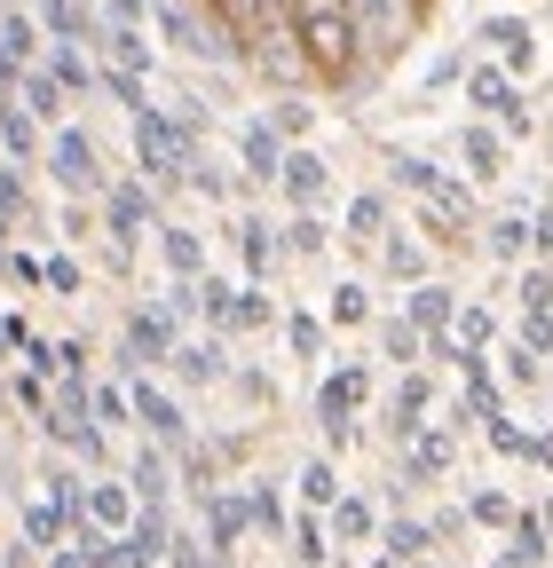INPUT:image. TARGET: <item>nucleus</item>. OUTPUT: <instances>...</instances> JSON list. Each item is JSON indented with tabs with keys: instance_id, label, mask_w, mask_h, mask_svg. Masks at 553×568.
<instances>
[{
	"instance_id": "45",
	"label": "nucleus",
	"mask_w": 553,
	"mask_h": 568,
	"mask_svg": "<svg viewBox=\"0 0 553 568\" xmlns=\"http://www.w3.org/2000/svg\"><path fill=\"white\" fill-rule=\"evenodd\" d=\"M372 301H364V284H332V324H364Z\"/></svg>"
},
{
	"instance_id": "19",
	"label": "nucleus",
	"mask_w": 553,
	"mask_h": 568,
	"mask_svg": "<svg viewBox=\"0 0 553 568\" xmlns=\"http://www.w3.org/2000/svg\"><path fill=\"white\" fill-rule=\"evenodd\" d=\"M24 545H32V552H63V545H72V514L48 506V497H40V506H24Z\"/></svg>"
},
{
	"instance_id": "5",
	"label": "nucleus",
	"mask_w": 553,
	"mask_h": 568,
	"mask_svg": "<svg viewBox=\"0 0 553 568\" xmlns=\"http://www.w3.org/2000/svg\"><path fill=\"white\" fill-rule=\"evenodd\" d=\"M466 103H474L482 119H499L506 134H530L522 88H514V71H499V63H482V71H466Z\"/></svg>"
},
{
	"instance_id": "1",
	"label": "nucleus",
	"mask_w": 553,
	"mask_h": 568,
	"mask_svg": "<svg viewBox=\"0 0 553 568\" xmlns=\"http://www.w3.org/2000/svg\"><path fill=\"white\" fill-rule=\"evenodd\" d=\"M285 24H293V40H301L316 80H349V71H356L364 24H356L349 0H285Z\"/></svg>"
},
{
	"instance_id": "2",
	"label": "nucleus",
	"mask_w": 553,
	"mask_h": 568,
	"mask_svg": "<svg viewBox=\"0 0 553 568\" xmlns=\"http://www.w3.org/2000/svg\"><path fill=\"white\" fill-rule=\"evenodd\" d=\"M134 159H143V182H174L190 174V134L174 126V111H134Z\"/></svg>"
},
{
	"instance_id": "17",
	"label": "nucleus",
	"mask_w": 553,
	"mask_h": 568,
	"mask_svg": "<svg viewBox=\"0 0 553 568\" xmlns=\"http://www.w3.org/2000/svg\"><path fill=\"white\" fill-rule=\"evenodd\" d=\"M276 190H285V197L309 213V205L332 190V174H324V159H316V151H285V174H276Z\"/></svg>"
},
{
	"instance_id": "11",
	"label": "nucleus",
	"mask_w": 553,
	"mask_h": 568,
	"mask_svg": "<svg viewBox=\"0 0 553 568\" xmlns=\"http://www.w3.org/2000/svg\"><path fill=\"white\" fill-rule=\"evenodd\" d=\"M151 24H159L182 55H214V63H230V55H238V48H222V40H205V24L182 9V0H151Z\"/></svg>"
},
{
	"instance_id": "28",
	"label": "nucleus",
	"mask_w": 553,
	"mask_h": 568,
	"mask_svg": "<svg viewBox=\"0 0 553 568\" xmlns=\"http://www.w3.org/2000/svg\"><path fill=\"white\" fill-rule=\"evenodd\" d=\"M293 560H301V568H324V560H332V529H324V514H309V506H301V521H293Z\"/></svg>"
},
{
	"instance_id": "49",
	"label": "nucleus",
	"mask_w": 553,
	"mask_h": 568,
	"mask_svg": "<svg viewBox=\"0 0 553 568\" xmlns=\"http://www.w3.org/2000/svg\"><path fill=\"white\" fill-rule=\"evenodd\" d=\"M482 435H491L499 450H514V458H537V443L522 435V426H514V418H491V426H482Z\"/></svg>"
},
{
	"instance_id": "35",
	"label": "nucleus",
	"mask_w": 553,
	"mask_h": 568,
	"mask_svg": "<svg viewBox=\"0 0 553 568\" xmlns=\"http://www.w3.org/2000/svg\"><path fill=\"white\" fill-rule=\"evenodd\" d=\"M443 466H451V435H443V426H435V435L420 426V435H411V474L428 481V474H443Z\"/></svg>"
},
{
	"instance_id": "37",
	"label": "nucleus",
	"mask_w": 553,
	"mask_h": 568,
	"mask_svg": "<svg viewBox=\"0 0 553 568\" xmlns=\"http://www.w3.org/2000/svg\"><path fill=\"white\" fill-rule=\"evenodd\" d=\"M134 497H143V506H167V458L159 450L134 458Z\"/></svg>"
},
{
	"instance_id": "14",
	"label": "nucleus",
	"mask_w": 553,
	"mask_h": 568,
	"mask_svg": "<svg viewBox=\"0 0 553 568\" xmlns=\"http://www.w3.org/2000/svg\"><path fill=\"white\" fill-rule=\"evenodd\" d=\"M238 159H245L253 182H276V174H285V134H276L269 119H245L238 126Z\"/></svg>"
},
{
	"instance_id": "46",
	"label": "nucleus",
	"mask_w": 553,
	"mask_h": 568,
	"mask_svg": "<svg viewBox=\"0 0 553 568\" xmlns=\"http://www.w3.org/2000/svg\"><path fill=\"white\" fill-rule=\"evenodd\" d=\"M491 253H499V261H522V253H530V222H514V213H506V222L491 230Z\"/></svg>"
},
{
	"instance_id": "24",
	"label": "nucleus",
	"mask_w": 553,
	"mask_h": 568,
	"mask_svg": "<svg viewBox=\"0 0 553 568\" xmlns=\"http://www.w3.org/2000/svg\"><path fill=\"white\" fill-rule=\"evenodd\" d=\"M459 159H466V174H474V182H499V166H506V151H499V134H491V126H466Z\"/></svg>"
},
{
	"instance_id": "20",
	"label": "nucleus",
	"mask_w": 553,
	"mask_h": 568,
	"mask_svg": "<svg viewBox=\"0 0 553 568\" xmlns=\"http://www.w3.org/2000/svg\"><path fill=\"white\" fill-rule=\"evenodd\" d=\"M466 418H482V426H491V418H506V387L491 379V364H482V355L466 364Z\"/></svg>"
},
{
	"instance_id": "55",
	"label": "nucleus",
	"mask_w": 553,
	"mask_h": 568,
	"mask_svg": "<svg viewBox=\"0 0 553 568\" xmlns=\"http://www.w3.org/2000/svg\"><path fill=\"white\" fill-rule=\"evenodd\" d=\"M17 403H24L32 418H48V387H40V372H24V379H17Z\"/></svg>"
},
{
	"instance_id": "23",
	"label": "nucleus",
	"mask_w": 553,
	"mask_h": 568,
	"mask_svg": "<svg viewBox=\"0 0 553 568\" xmlns=\"http://www.w3.org/2000/svg\"><path fill=\"white\" fill-rule=\"evenodd\" d=\"M159 253H167L174 284H198V268H205V245H198V230H159Z\"/></svg>"
},
{
	"instance_id": "4",
	"label": "nucleus",
	"mask_w": 553,
	"mask_h": 568,
	"mask_svg": "<svg viewBox=\"0 0 553 568\" xmlns=\"http://www.w3.org/2000/svg\"><path fill=\"white\" fill-rule=\"evenodd\" d=\"M364 395H372V372H364V364H340V372L316 387V426H324L332 443H349V435H356V410H364Z\"/></svg>"
},
{
	"instance_id": "22",
	"label": "nucleus",
	"mask_w": 553,
	"mask_h": 568,
	"mask_svg": "<svg viewBox=\"0 0 553 568\" xmlns=\"http://www.w3.org/2000/svg\"><path fill=\"white\" fill-rule=\"evenodd\" d=\"M451 339H459V372H466V364H474V355H482V347H491V339H499V316H491V308H459V324H451Z\"/></svg>"
},
{
	"instance_id": "50",
	"label": "nucleus",
	"mask_w": 553,
	"mask_h": 568,
	"mask_svg": "<svg viewBox=\"0 0 553 568\" xmlns=\"http://www.w3.org/2000/svg\"><path fill=\"white\" fill-rule=\"evenodd\" d=\"M428 268V253L411 245V237H388V276H420Z\"/></svg>"
},
{
	"instance_id": "51",
	"label": "nucleus",
	"mask_w": 553,
	"mask_h": 568,
	"mask_svg": "<svg viewBox=\"0 0 553 568\" xmlns=\"http://www.w3.org/2000/svg\"><path fill=\"white\" fill-rule=\"evenodd\" d=\"M537 308H553V268H530L522 276V316H537Z\"/></svg>"
},
{
	"instance_id": "63",
	"label": "nucleus",
	"mask_w": 553,
	"mask_h": 568,
	"mask_svg": "<svg viewBox=\"0 0 553 568\" xmlns=\"http://www.w3.org/2000/svg\"><path fill=\"white\" fill-rule=\"evenodd\" d=\"M0 403H9V379H0Z\"/></svg>"
},
{
	"instance_id": "29",
	"label": "nucleus",
	"mask_w": 553,
	"mask_h": 568,
	"mask_svg": "<svg viewBox=\"0 0 553 568\" xmlns=\"http://www.w3.org/2000/svg\"><path fill=\"white\" fill-rule=\"evenodd\" d=\"M0 55L32 71V55H40V17H17V9L0 17Z\"/></svg>"
},
{
	"instance_id": "10",
	"label": "nucleus",
	"mask_w": 553,
	"mask_h": 568,
	"mask_svg": "<svg viewBox=\"0 0 553 568\" xmlns=\"http://www.w3.org/2000/svg\"><path fill=\"white\" fill-rule=\"evenodd\" d=\"M127 403H134V418H143V426H151L159 443H182V435H190V418H182V403H174L167 387H151L143 372L127 379Z\"/></svg>"
},
{
	"instance_id": "27",
	"label": "nucleus",
	"mask_w": 553,
	"mask_h": 568,
	"mask_svg": "<svg viewBox=\"0 0 553 568\" xmlns=\"http://www.w3.org/2000/svg\"><path fill=\"white\" fill-rule=\"evenodd\" d=\"M482 40H499V55H506V71H530V55H537V32L522 24V17H499Z\"/></svg>"
},
{
	"instance_id": "3",
	"label": "nucleus",
	"mask_w": 553,
	"mask_h": 568,
	"mask_svg": "<svg viewBox=\"0 0 553 568\" xmlns=\"http://www.w3.org/2000/svg\"><path fill=\"white\" fill-rule=\"evenodd\" d=\"M48 174L72 190V197H103L111 182H103V159H95V142L80 134V126H56L48 134Z\"/></svg>"
},
{
	"instance_id": "47",
	"label": "nucleus",
	"mask_w": 553,
	"mask_h": 568,
	"mask_svg": "<svg viewBox=\"0 0 553 568\" xmlns=\"http://www.w3.org/2000/svg\"><path fill=\"white\" fill-rule=\"evenodd\" d=\"M474 521H491V529H506L514 521V506H506V489H474V506H466Z\"/></svg>"
},
{
	"instance_id": "40",
	"label": "nucleus",
	"mask_w": 553,
	"mask_h": 568,
	"mask_svg": "<svg viewBox=\"0 0 553 568\" xmlns=\"http://www.w3.org/2000/svg\"><path fill=\"white\" fill-rule=\"evenodd\" d=\"M428 545H435V529H428V521H395V529H388V560H420Z\"/></svg>"
},
{
	"instance_id": "58",
	"label": "nucleus",
	"mask_w": 553,
	"mask_h": 568,
	"mask_svg": "<svg viewBox=\"0 0 553 568\" xmlns=\"http://www.w3.org/2000/svg\"><path fill=\"white\" fill-rule=\"evenodd\" d=\"M506 379H537V355L530 347H506Z\"/></svg>"
},
{
	"instance_id": "18",
	"label": "nucleus",
	"mask_w": 553,
	"mask_h": 568,
	"mask_svg": "<svg viewBox=\"0 0 553 568\" xmlns=\"http://www.w3.org/2000/svg\"><path fill=\"white\" fill-rule=\"evenodd\" d=\"M205 537H214L205 552L230 560V552H238V537H245V497H205Z\"/></svg>"
},
{
	"instance_id": "34",
	"label": "nucleus",
	"mask_w": 553,
	"mask_h": 568,
	"mask_svg": "<svg viewBox=\"0 0 553 568\" xmlns=\"http://www.w3.org/2000/svg\"><path fill=\"white\" fill-rule=\"evenodd\" d=\"M332 537L340 545H364L372 537V497H340V506H332Z\"/></svg>"
},
{
	"instance_id": "48",
	"label": "nucleus",
	"mask_w": 553,
	"mask_h": 568,
	"mask_svg": "<svg viewBox=\"0 0 553 568\" xmlns=\"http://www.w3.org/2000/svg\"><path fill=\"white\" fill-rule=\"evenodd\" d=\"M127 418H134L127 387H95V426H127Z\"/></svg>"
},
{
	"instance_id": "59",
	"label": "nucleus",
	"mask_w": 553,
	"mask_h": 568,
	"mask_svg": "<svg viewBox=\"0 0 553 568\" xmlns=\"http://www.w3.org/2000/svg\"><path fill=\"white\" fill-rule=\"evenodd\" d=\"M530 245H537V253H553V205H545L537 222H530Z\"/></svg>"
},
{
	"instance_id": "15",
	"label": "nucleus",
	"mask_w": 553,
	"mask_h": 568,
	"mask_svg": "<svg viewBox=\"0 0 553 568\" xmlns=\"http://www.w3.org/2000/svg\"><path fill=\"white\" fill-rule=\"evenodd\" d=\"M403 324H411V332H420V339H435V332H451V324H459V293H451V284H420V293H411V301H403Z\"/></svg>"
},
{
	"instance_id": "64",
	"label": "nucleus",
	"mask_w": 553,
	"mask_h": 568,
	"mask_svg": "<svg viewBox=\"0 0 553 568\" xmlns=\"http://www.w3.org/2000/svg\"><path fill=\"white\" fill-rule=\"evenodd\" d=\"M214 568H222V560H214Z\"/></svg>"
},
{
	"instance_id": "44",
	"label": "nucleus",
	"mask_w": 553,
	"mask_h": 568,
	"mask_svg": "<svg viewBox=\"0 0 553 568\" xmlns=\"http://www.w3.org/2000/svg\"><path fill=\"white\" fill-rule=\"evenodd\" d=\"M380 347L395 355V364H411V355H428V339H420V332H411L403 316H395V324H380Z\"/></svg>"
},
{
	"instance_id": "41",
	"label": "nucleus",
	"mask_w": 553,
	"mask_h": 568,
	"mask_svg": "<svg viewBox=\"0 0 553 568\" xmlns=\"http://www.w3.org/2000/svg\"><path fill=\"white\" fill-rule=\"evenodd\" d=\"M40 276H48V293H56V301H80V261H72V253H48Z\"/></svg>"
},
{
	"instance_id": "53",
	"label": "nucleus",
	"mask_w": 553,
	"mask_h": 568,
	"mask_svg": "<svg viewBox=\"0 0 553 568\" xmlns=\"http://www.w3.org/2000/svg\"><path fill=\"white\" fill-rule=\"evenodd\" d=\"M522 347H530V355H545V347H553V308L522 316Z\"/></svg>"
},
{
	"instance_id": "38",
	"label": "nucleus",
	"mask_w": 553,
	"mask_h": 568,
	"mask_svg": "<svg viewBox=\"0 0 553 568\" xmlns=\"http://www.w3.org/2000/svg\"><path fill=\"white\" fill-rule=\"evenodd\" d=\"M245 521L261 537H285V506H276V489H245Z\"/></svg>"
},
{
	"instance_id": "13",
	"label": "nucleus",
	"mask_w": 553,
	"mask_h": 568,
	"mask_svg": "<svg viewBox=\"0 0 553 568\" xmlns=\"http://www.w3.org/2000/svg\"><path fill=\"white\" fill-rule=\"evenodd\" d=\"M428 410H435V379H428V372H403V387H395V403H388V435L411 443V435L428 426Z\"/></svg>"
},
{
	"instance_id": "52",
	"label": "nucleus",
	"mask_w": 553,
	"mask_h": 568,
	"mask_svg": "<svg viewBox=\"0 0 553 568\" xmlns=\"http://www.w3.org/2000/svg\"><path fill=\"white\" fill-rule=\"evenodd\" d=\"M285 245H293V253H324V222H316V213H293Z\"/></svg>"
},
{
	"instance_id": "56",
	"label": "nucleus",
	"mask_w": 553,
	"mask_h": 568,
	"mask_svg": "<svg viewBox=\"0 0 553 568\" xmlns=\"http://www.w3.org/2000/svg\"><path fill=\"white\" fill-rule=\"evenodd\" d=\"M269 126H276V134H309V103H276Z\"/></svg>"
},
{
	"instance_id": "61",
	"label": "nucleus",
	"mask_w": 553,
	"mask_h": 568,
	"mask_svg": "<svg viewBox=\"0 0 553 568\" xmlns=\"http://www.w3.org/2000/svg\"><path fill=\"white\" fill-rule=\"evenodd\" d=\"M48 568H88V552H80V545H63V552H48Z\"/></svg>"
},
{
	"instance_id": "33",
	"label": "nucleus",
	"mask_w": 553,
	"mask_h": 568,
	"mask_svg": "<svg viewBox=\"0 0 553 568\" xmlns=\"http://www.w3.org/2000/svg\"><path fill=\"white\" fill-rule=\"evenodd\" d=\"M349 237H388V197L380 190H364V197H349Z\"/></svg>"
},
{
	"instance_id": "42",
	"label": "nucleus",
	"mask_w": 553,
	"mask_h": 568,
	"mask_svg": "<svg viewBox=\"0 0 553 568\" xmlns=\"http://www.w3.org/2000/svg\"><path fill=\"white\" fill-rule=\"evenodd\" d=\"M428 213H443V222L459 230V222H466V213H474V197H466L459 182H443V174H435V190H428Z\"/></svg>"
},
{
	"instance_id": "12",
	"label": "nucleus",
	"mask_w": 553,
	"mask_h": 568,
	"mask_svg": "<svg viewBox=\"0 0 553 568\" xmlns=\"http://www.w3.org/2000/svg\"><path fill=\"white\" fill-rule=\"evenodd\" d=\"M40 32L56 48H103V24L88 17V0H40Z\"/></svg>"
},
{
	"instance_id": "26",
	"label": "nucleus",
	"mask_w": 553,
	"mask_h": 568,
	"mask_svg": "<svg viewBox=\"0 0 553 568\" xmlns=\"http://www.w3.org/2000/svg\"><path fill=\"white\" fill-rule=\"evenodd\" d=\"M63 103H72V95H63V88L48 80V71H24V111H32V119H40L48 134L63 126Z\"/></svg>"
},
{
	"instance_id": "60",
	"label": "nucleus",
	"mask_w": 553,
	"mask_h": 568,
	"mask_svg": "<svg viewBox=\"0 0 553 568\" xmlns=\"http://www.w3.org/2000/svg\"><path fill=\"white\" fill-rule=\"evenodd\" d=\"M143 9L151 0H111V24H143Z\"/></svg>"
},
{
	"instance_id": "36",
	"label": "nucleus",
	"mask_w": 553,
	"mask_h": 568,
	"mask_svg": "<svg viewBox=\"0 0 553 568\" xmlns=\"http://www.w3.org/2000/svg\"><path fill=\"white\" fill-rule=\"evenodd\" d=\"M103 95H111V103H119L127 119H134V111H151V95H143V80H134V71H119V63L103 71Z\"/></svg>"
},
{
	"instance_id": "62",
	"label": "nucleus",
	"mask_w": 553,
	"mask_h": 568,
	"mask_svg": "<svg viewBox=\"0 0 553 568\" xmlns=\"http://www.w3.org/2000/svg\"><path fill=\"white\" fill-rule=\"evenodd\" d=\"M537 521H545V537H553V497H545V506H537Z\"/></svg>"
},
{
	"instance_id": "54",
	"label": "nucleus",
	"mask_w": 553,
	"mask_h": 568,
	"mask_svg": "<svg viewBox=\"0 0 553 568\" xmlns=\"http://www.w3.org/2000/svg\"><path fill=\"white\" fill-rule=\"evenodd\" d=\"M269 316H276V308H269V301L253 293V284H245V293H238V332H253V324H269Z\"/></svg>"
},
{
	"instance_id": "6",
	"label": "nucleus",
	"mask_w": 553,
	"mask_h": 568,
	"mask_svg": "<svg viewBox=\"0 0 553 568\" xmlns=\"http://www.w3.org/2000/svg\"><path fill=\"white\" fill-rule=\"evenodd\" d=\"M174 347H182V332H174V316H167V308H134V316H127V347H119V364H127V372H143V364H174Z\"/></svg>"
},
{
	"instance_id": "39",
	"label": "nucleus",
	"mask_w": 553,
	"mask_h": 568,
	"mask_svg": "<svg viewBox=\"0 0 553 568\" xmlns=\"http://www.w3.org/2000/svg\"><path fill=\"white\" fill-rule=\"evenodd\" d=\"M230 237H238V261L261 276V268H269V222H253V213H245V222H238Z\"/></svg>"
},
{
	"instance_id": "32",
	"label": "nucleus",
	"mask_w": 553,
	"mask_h": 568,
	"mask_svg": "<svg viewBox=\"0 0 553 568\" xmlns=\"http://www.w3.org/2000/svg\"><path fill=\"white\" fill-rule=\"evenodd\" d=\"M48 80H56L63 95H88V88H95V71H88L80 48H56V55H48Z\"/></svg>"
},
{
	"instance_id": "16",
	"label": "nucleus",
	"mask_w": 553,
	"mask_h": 568,
	"mask_svg": "<svg viewBox=\"0 0 553 568\" xmlns=\"http://www.w3.org/2000/svg\"><path fill=\"white\" fill-rule=\"evenodd\" d=\"M349 9H356V24L372 32V48L388 55V48L411 32V9H420V0H349Z\"/></svg>"
},
{
	"instance_id": "7",
	"label": "nucleus",
	"mask_w": 553,
	"mask_h": 568,
	"mask_svg": "<svg viewBox=\"0 0 553 568\" xmlns=\"http://www.w3.org/2000/svg\"><path fill=\"white\" fill-rule=\"evenodd\" d=\"M103 222H111V245H119V261L134 253V237H143L151 222H159V205H151V182H111L103 190Z\"/></svg>"
},
{
	"instance_id": "43",
	"label": "nucleus",
	"mask_w": 553,
	"mask_h": 568,
	"mask_svg": "<svg viewBox=\"0 0 553 568\" xmlns=\"http://www.w3.org/2000/svg\"><path fill=\"white\" fill-rule=\"evenodd\" d=\"M285 339H293V355H324V316L293 308V316H285Z\"/></svg>"
},
{
	"instance_id": "30",
	"label": "nucleus",
	"mask_w": 553,
	"mask_h": 568,
	"mask_svg": "<svg viewBox=\"0 0 553 568\" xmlns=\"http://www.w3.org/2000/svg\"><path fill=\"white\" fill-rule=\"evenodd\" d=\"M0 142H9V151H17V166L40 151V119L24 111V103H0Z\"/></svg>"
},
{
	"instance_id": "9",
	"label": "nucleus",
	"mask_w": 553,
	"mask_h": 568,
	"mask_svg": "<svg viewBox=\"0 0 553 568\" xmlns=\"http://www.w3.org/2000/svg\"><path fill=\"white\" fill-rule=\"evenodd\" d=\"M253 71H261V80H276V88H293V80H309V55H301V40H293V24H269L253 48Z\"/></svg>"
},
{
	"instance_id": "21",
	"label": "nucleus",
	"mask_w": 553,
	"mask_h": 568,
	"mask_svg": "<svg viewBox=\"0 0 553 568\" xmlns=\"http://www.w3.org/2000/svg\"><path fill=\"white\" fill-rule=\"evenodd\" d=\"M103 55H111L119 71H134V80H143V71H151V40H143V24H103Z\"/></svg>"
},
{
	"instance_id": "31",
	"label": "nucleus",
	"mask_w": 553,
	"mask_h": 568,
	"mask_svg": "<svg viewBox=\"0 0 553 568\" xmlns=\"http://www.w3.org/2000/svg\"><path fill=\"white\" fill-rule=\"evenodd\" d=\"M301 506H309V514L340 506V474H332V458H309V466H301Z\"/></svg>"
},
{
	"instance_id": "8",
	"label": "nucleus",
	"mask_w": 553,
	"mask_h": 568,
	"mask_svg": "<svg viewBox=\"0 0 553 568\" xmlns=\"http://www.w3.org/2000/svg\"><path fill=\"white\" fill-rule=\"evenodd\" d=\"M134 514H143L134 481H88V497H80V521H88V529H103V537H127V529H134Z\"/></svg>"
},
{
	"instance_id": "57",
	"label": "nucleus",
	"mask_w": 553,
	"mask_h": 568,
	"mask_svg": "<svg viewBox=\"0 0 553 568\" xmlns=\"http://www.w3.org/2000/svg\"><path fill=\"white\" fill-rule=\"evenodd\" d=\"M167 568H214V560H205L190 537H174V552H167Z\"/></svg>"
},
{
	"instance_id": "25",
	"label": "nucleus",
	"mask_w": 553,
	"mask_h": 568,
	"mask_svg": "<svg viewBox=\"0 0 553 568\" xmlns=\"http://www.w3.org/2000/svg\"><path fill=\"white\" fill-rule=\"evenodd\" d=\"M174 372H182V387L222 379V347H214V339H182V347H174Z\"/></svg>"
}]
</instances>
